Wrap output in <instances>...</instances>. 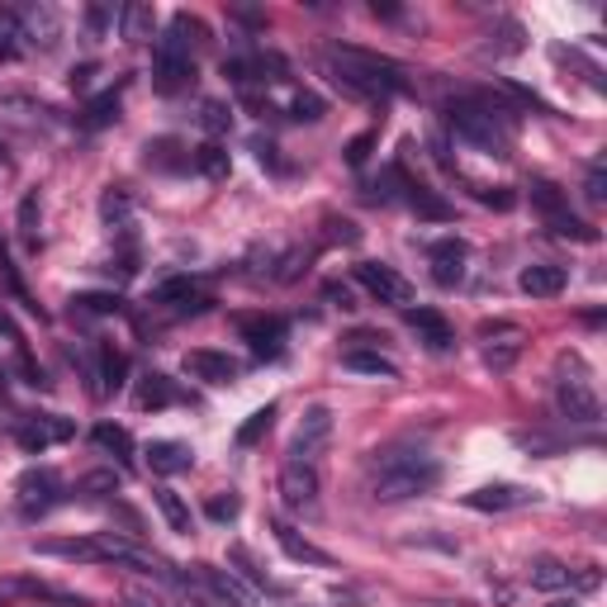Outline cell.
Wrapping results in <instances>:
<instances>
[{
  "mask_svg": "<svg viewBox=\"0 0 607 607\" xmlns=\"http://www.w3.org/2000/svg\"><path fill=\"white\" fill-rule=\"evenodd\" d=\"M324 71L342 96L366 100V105H385V100L414 91V77H408L404 62L385 58V52H370V48H356V43H328Z\"/></svg>",
  "mask_w": 607,
  "mask_h": 607,
  "instance_id": "obj_1",
  "label": "cell"
},
{
  "mask_svg": "<svg viewBox=\"0 0 607 607\" xmlns=\"http://www.w3.org/2000/svg\"><path fill=\"white\" fill-rule=\"evenodd\" d=\"M441 485V460L418 441H389L366 460V494L375 504H408Z\"/></svg>",
  "mask_w": 607,
  "mask_h": 607,
  "instance_id": "obj_2",
  "label": "cell"
},
{
  "mask_svg": "<svg viewBox=\"0 0 607 607\" xmlns=\"http://www.w3.org/2000/svg\"><path fill=\"white\" fill-rule=\"evenodd\" d=\"M446 123H451V133L460 142H470V148L489 152V157H508L513 148V123H517V110L508 100H494V96H460L446 105Z\"/></svg>",
  "mask_w": 607,
  "mask_h": 607,
  "instance_id": "obj_3",
  "label": "cell"
},
{
  "mask_svg": "<svg viewBox=\"0 0 607 607\" xmlns=\"http://www.w3.org/2000/svg\"><path fill=\"white\" fill-rule=\"evenodd\" d=\"M556 408H560V418L579 422V427L603 422V399L579 351H560V361H556Z\"/></svg>",
  "mask_w": 607,
  "mask_h": 607,
  "instance_id": "obj_4",
  "label": "cell"
},
{
  "mask_svg": "<svg viewBox=\"0 0 607 607\" xmlns=\"http://www.w3.org/2000/svg\"><path fill=\"white\" fill-rule=\"evenodd\" d=\"M190 81H195L190 39H181L176 29H167L162 39H157V52H152V86L162 96H176V91H186Z\"/></svg>",
  "mask_w": 607,
  "mask_h": 607,
  "instance_id": "obj_5",
  "label": "cell"
},
{
  "mask_svg": "<svg viewBox=\"0 0 607 607\" xmlns=\"http://www.w3.org/2000/svg\"><path fill=\"white\" fill-rule=\"evenodd\" d=\"M356 285L375 299V304H399V309H408L414 304V285H408L395 266H385V261H356Z\"/></svg>",
  "mask_w": 607,
  "mask_h": 607,
  "instance_id": "obj_6",
  "label": "cell"
},
{
  "mask_svg": "<svg viewBox=\"0 0 607 607\" xmlns=\"http://www.w3.org/2000/svg\"><path fill=\"white\" fill-rule=\"evenodd\" d=\"M233 328H238V337L247 347H252V356L257 361H276V356L285 351V318H276V314H238L233 318Z\"/></svg>",
  "mask_w": 607,
  "mask_h": 607,
  "instance_id": "obj_7",
  "label": "cell"
},
{
  "mask_svg": "<svg viewBox=\"0 0 607 607\" xmlns=\"http://www.w3.org/2000/svg\"><path fill=\"white\" fill-rule=\"evenodd\" d=\"M14 494H20V513L33 523V517H43L48 508L62 504V479H58V470L33 466V470H24L20 479H14Z\"/></svg>",
  "mask_w": 607,
  "mask_h": 607,
  "instance_id": "obj_8",
  "label": "cell"
},
{
  "mask_svg": "<svg viewBox=\"0 0 607 607\" xmlns=\"http://www.w3.org/2000/svg\"><path fill=\"white\" fill-rule=\"evenodd\" d=\"M280 504L290 513H314L318 494H324V479H318V466H304V460H285L280 466Z\"/></svg>",
  "mask_w": 607,
  "mask_h": 607,
  "instance_id": "obj_9",
  "label": "cell"
},
{
  "mask_svg": "<svg viewBox=\"0 0 607 607\" xmlns=\"http://www.w3.org/2000/svg\"><path fill=\"white\" fill-rule=\"evenodd\" d=\"M460 504L475 508V513H517V508H537L541 494L527 489V485H508V479H498V485H479L470 494H460Z\"/></svg>",
  "mask_w": 607,
  "mask_h": 607,
  "instance_id": "obj_10",
  "label": "cell"
},
{
  "mask_svg": "<svg viewBox=\"0 0 607 607\" xmlns=\"http://www.w3.org/2000/svg\"><path fill=\"white\" fill-rule=\"evenodd\" d=\"M223 77H233L247 91L252 86H280V81H290V62L276 58V52H252V58H228Z\"/></svg>",
  "mask_w": 607,
  "mask_h": 607,
  "instance_id": "obj_11",
  "label": "cell"
},
{
  "mask_svg": "<svg viewBox=\"0 0 607 607\" xmlns=\"http://www.w3.org/2000/svg\"><path fill=\"white\" fill-rule=\"evenodd\" d=\"M328 437H332V414L324 404H314L309 414H304L299 432L290 437V460H304V466H318V456L328 451Z\"/></svg>",
  "mask_w": 607,
  "mask_h": 607,
  "instance_id": "obj_12",
  "label": "cell"
},
{
  "mask_svg": "<svg viewBox=\"0 0 607 607\" xmlns=\"http://www.w3.org/2000/svg\"><path fill=\"white\" fill-rule=\"evenodd\" d=\"M71 437H77V427L58 414H33V418H20V427H14V441L29 456H43L52 441H71Z\"/></svg>",
  "mask_w": 607,
  "mask_h": 607,
  "instance_id": "obj_13",
  "label": "cell"
},
{
  "mask_svg": "<svg viewBox=\"0 0 607 607\" xmlns=\"http://www.w3.org/2000/svg\"><path fill=\"white\" fill-rule=\"evenodd\" d=\"M479 337H485V366L494 375H508L527 342L523 328H513V324H479Z\"/></svg>",
  "mask_w": 607,
  "mask_h": 607,
  "instance_id": "obj_14",
  "label": "cell"
},
{
  "mask_svg": "<svg viewBox=\"0 0 607 607\" xmlns=\"http://www.w3.org/2000/svg\"><path fill=\"white\" fill-rule=\"evenodd\" d=\"M181 370L190 375V380H205V385H233L242 366L233 361L228 351H213V347H195L181 356Z\"/></svg>",
  "mask_w": 607,
  "mask_h": 607,
  "instance_id": "obj_15",
  "label": "cell"
},
{
  "mask_svg": "<svg viewBox=\"0 0 607 607\" xmlns=\"http://www.w3.org/2000/svg\"><path fill=\"white\" fill-rule=\"evenodd\" d=\"M466 261H470L466 238H441L427 247V266H432V280L441 290H456V285L466 280Z\"/></svg>",
  "mask_w": 607,
  "mask_h": 607,
  "instance_id": "obj_16",
  "label": "cell"
},
{
  "mask_svg": "<svg viewBox=\"0 0 607 607\" xmlns=\"http://www.w3.org/2000/svg\"><path fill=\"white\" fill-rule=\"evenodd\" d=\"M195 575H200V584L209 588L213 598H219L223 607H257V588H247L233 569H219V565H195Z\"/></svg>",
  "mask_w": 607,
  "mask_h": 607,
  "instance_id": "obj_17",
  "label": "cell"
},
{
  "mask_svg": "<svg viewBox=\"0 0 607 607\" xmlns=\"http://www.w3.org/2000/svg\"><path fill=\"white\" fill-rule=\"evenodd\" d=\"M148 304H157V309H176V314H205L209 295H200V285H195L190 276H176V280L157 285V290L148 295Z\"/></svg>",
  "mask_w": 607,
  "mask_h": 607,
  "instance_id": "obj_18",
  "label": "cell"
},
{
  "mask_svg": "<svg viewBox=\"0 0 607 607\" xmlns=\"http://www.w3.org/2000/svg\"><path fill=\"white\" fill-rule=\"evenodd\" d=\"M271 537H276V546H280L295 565H318V569H332V565H337L324 546H314L309 537H299V531L285 523V517H271Z\"/></svg>",
  "mask_w": 607,
  "mask_h": 607,
  "instance_id": "obj_19",
  "label": "cell"
},
{
  "mask_svg": "<svg viewBox=\"0 0 607 607\" xmlns=\"http://www.w3.org/2000/svg\"><path fill=\"white\" fill-rule=\"evenodd\" d=\"M404 318H408V328L418 332V342L427 347V351H451L456 347V328L446 324V318L437 314V309H404Z\"/></svg>",
  "mask_w": 607,
  "mask_h": 607,
  "instance_id": "obj_20",
  "label": "cell"
},
{
  "mask_svg": "<svg viewBox=\"0 0 607 607\" xmlns=\"http://www.w3.org/2000/svg\"><path fill=\"white\" fill-rule=\"evenodd\" d=\"M10 10H14V20H20V33H24V39L43 43V48L58 43L62 20H58V10H52V6H10Z\"/></svg>",
  "mask_w": 607,
  "mask_h": 607,
  "instance_id": "obj_21",
  "label": "cell"
},
{
  "mask_svg": "<svg viewBox=\"0 0 607 607\" xmlns=\"http://www.w3.org/2000/svg\"><path fill=\"white\" fill-rule=\"evenodd\" d=\"M517 285H523V295H531V299H556L569 285V271L565 266H550V261H531V266H523Z\"/></svg>",
  "mask_w": 607,
  "mask_h": 607,
  "instance_id": "obj_22",
  "label": "cell"
},
{
  "mask_svg": "<svg viewBox=\"0 0 607 607\" xmlns=\"http://www.w3.org/2000/svg\"><path fill=\"white\" fill-rule=\"evenodd\" d=\"M399 190H404V200H408V209L418 213V219H432V223H446V219H456V209L441 200V195L432 190V186H422V181H414V176H404L399 181Z\"/></svg>",
  "mask_w": 607,
  "mask_h": 607,
  "instance_id": "obj_23",
  "label": "cell"
},
{
  "mask_svg": "<svg viewBox=\"0 0 607 607\" xmlns=\"http://www.w3.org/2000/svg\"><path fill=\"white\" fill-rule=\"evenodd\" d=\"M39 556H58V560H77V565H105L100 537H67V541H33Z\"/></svg>",
  "mask_w": 607,
  "mask_h": 607,
  "instance_id": "obj_24",
  "label": "cell"
},
{
  "mask_svg": "<svg viewBox=\"0 0 607 607\" xmlns=\"http://www.w3.org/2000/svg\"><path fill=\"white\" fill-rule=\"evenodd\" d=\"M119 39L123 43H152V33H157V14L152 6H138V0H129V6H119Z\"/></svg>",
  "mask_w": 607,
  "mask_h": 607,
  "instance_id": "obj_25",
  "label": "cell"
},
{
  "mask_svg": "<svg viewBox=\"0 0 607 607\" xmlns=\"http://www.w3.org/2000/svg\"><path fill=\"white\" fill-rule=\"evenodd\" d=\"M148 466L157 475H186L195 466V456L186 441H148Z\"/></svg>",
  "mask_w": 607,
  "mask_h": 607,
  "instance_id": "obj_26",
  "label": "cell"
},
{
  "mask_svg": "<svg viewBox=\"0 0 607 607\" xmlns=\"http://www.w3.org/2000/svg\"><path fill=\"white\" fill-rule=\"evenodd\" d=\"M176 399H181V395H176V385L167 380L162 370L142 375V380H138V395H133V404L142 408V414H157V408H171Z\"/></svg>",
  "mask_w": 607,
  "mask_h": 607,
  "instance_id": "obj_27",
  "label": "cell"
},
{
  "mask_svg": "<svg viewBox=\"0 0 607 607\" xmlns=\"http://www.w3.org/2000/svg\"><path fill=\"white\" fill-rule=\"evenodd\" d=\"M100 223L105 228H119V233H129V228H133V195L119 190V186L105 190L100 195Z\"/></svg>",
  "mask_w": 607,
  "mask_h": 607,
  "instance_id": "obj_28",
  "label": "cell"
},
{
  "mask_svg": "<svg viewBox=\"0 0 607 607\" xmlns=\"http://www.w3.org/2000/svg\"><path fill=\"white\" fill-rule=\"evenodd\" d=\"M142 152H148V167H157V171H186L190 167V148L181 138H152Z\"/></svg>",
  "mask_w": 607,
  "mask_h": 607,
  "instance_id": "obj_29",
  "label": "cell"
},
{
  "mask_svg": "<svg viewBox=\"0 0 607 607\" xmlns=\"http://www.w3.org/2000/svg\"><path fill=\"white\" fill-rule=\"evenodd\" d=\"M190 167L209 176V181H228V171H233V157L219 142H200V148H190Z\"/></svg>",
  "mask_w": 607,
  "mask_h": 607,
  "instance_id": "obj_30",
  "label": "cell"
},
{
  "mask_svg": "<svg viewBox=\"0 0 607 607\" xmlns=\"http://www.w3.org/2000/svg\"><path fill=\"white\" fill-rule=\"evenodd\" d=\"M91 441L100 446L105 456H115L129 466V456H133V437H129V427H119V422H96L91 427Z\"/></svg>",
  "mask_w": 607,
  "mask_h": 607,
  "instance_id": "obj_31",
  "label": "cell"
},
{
  "mask_svg": "<svg viewBox=\"0 0 607 607\" xmlns=\"http://www.w3.org/2000/svg\"><path fill=\"white\" fill-rule=\"evenodd\" d=\"M527 190H531V205L541 209L546 223H556V219H565V213H569V195L556 181H531Z\"/></svg>",
  "mask_w": 607,
  "mask_h": 607,
  "instance_id": "obj_32",
  "label": "cell"
},
{
  "mask_svg": "<svg viewBox=\"0 0 607 607\" xmlns=\"http://www.w3.org/2000/svg\"><path fill=\"white\" fill-rule=\"evenodd\" d=\"M71 314L115 318V314H123V299H119L115 290H86V295H71Z\"/></svg>",
  "mask_w": 607,
  "mask_h": 607,
  "instance_id": "obj_33",
  "label": "cell"
},
{
  "mask_svg": "<svg viewBox=\"0 0 607 607\" xmlns=\"http://www.w3.org/2000/svg\"><path fill=\"white\" fill-rule=\"evenodd\" d=\"M342 366L347 370H356V375H380V380H399V366L389 361V356H380V351H347L342 356Z\"/></svg>",
  "mask_w": 607,
  "mask_h": 607,
  "instance_id": "obj_34",
  "label": "cell"
},
{
  "mask_svg": "<svg viewBox=\"0 0 607 607\" xmlns=\"http://www.w3.org/2000/svg\"><path fill=\"white\" fill-rule=\"evenodd\" d=\"M119 100H123V86H115V91H105L96 96L91 105H86V115H81V129H105V123H115L119 119Z\"/></svg>",
  "mask_w": 607,
  "mask_h": 607,
  "instance_id": "obj_35",
  "label": "cell"
},
{
  "mask_svg": "<svg viewBox=\"0 0 607 607\" xmlns=\"http://www.w3.org/2000/svg\"><path fill=\"white\" fill-rule=\"evenodd\" d=\"M152 504L162 508V517H167V527L171 531H181V537H190V504L181 494H171V489H152Z\"/></svg>",
  "mask_w": 607,
  "mask_h": 607,
  "instance_id": "obj_36",
  "label": "cell"
},
{
  "mask_svg": "<svg viewBox=\"0 0 607 607\" xmlns=\"http://www.w3.org/2000/svg\"><path fill=\"white\" fill-rule=\"evenodd\" d=\"M527 579H531V588H546V594H556V588H565V584H569V569H565L560 560L541 556V560H531Z\"/></svg>",
  "mask_w": 607,
  "mask_h": 607,
  "instance_id": "obj_37",
  "label": "cell"
},
{
  "mask_svg": "<svg viewBox=\"0 0 607 607\" xmlns=\"http://www.w3.org/2000/svg\"><path fill=\"white\" fill-rule=\"evenodd\" d=\"M285 115H290L295 123H318L328 115V105H324V96H314V91H295L290 100H285Z\"/></svg>",
  "mask_w": 607,
  "mask_h": 607,
  "instance_id": "obj_38",
  "label": "cell"
},
{
  "mask_svg": "<svg viewBox=\"0 0 607 607\" xmlns=\"http://www.w3.org/2000/svg\"><path fill=\"white\" fill-rule=\"evenodd\" d=\"M276 414H280V408L276 404H261L257 408V414L252 418H247L242 427H238V446H257L266 432H271V422H276Z\"/></svg>",
  "mask_w": 607,
  "mask_h": 607,
  "instance_id": "obj_39",
  "label": "cell"
},
{
  "mask_svg": "<svg viewBox=\"0 0 607 607\" xmlns=\"http://www.w3.org/2000/svg\"><path fill=\"white\" fill-rule=\"evenodd\" d=\"M100 361H105V375H100V395H119L123 389V370H129V361H123V351L115 347H100Z\"/></svg>",
  "mask_w": 607,
  "mask_h": 607,
  "instance_id": "obj_40",
  "label": "cell"
},
{
  "mask_svg": "<svg viewBox=\"0 0 607 607\" xmlns=\"http://www.w3.org/2000/svg\"><path fill=\"white\" fill-rule=\"evenodd\" d=\"M20 238L29 252H39V195H24L20 200Z\"/></svg>",
  "mask_w": 607,
  "mask_h": 607,
  "instance_id": "obj_41",
  "label": "cell"
},
{
  "mask_svg": "<svg viewBox=\"0 0 607 607\" xmlns=\"http://www.w3.org/2000/svg\"><path fill=\"white\" fill-rule=\"evenodd\" d=\"M200 123H205V133L219 138V133H228V123H233V110H228L223 100H205L200 105Z\"/></svg>",
  "mask_w": 607,
  "mask_h": 607,
  "instance_id": "obj_42",
  "label": "cell"
},
{
  "mask_svg": "<svg viewBox=\"0 0 607 607\" xmlns=\"http://www.w3.org/2000/svg\"><path fill=\"white\" fill-rule=\"evenodd\" d=\"M228 560L242 569V579L252 584V588H271V579H266L261 569H257V560H252V550H247V546H228Z\"/></svg>",
  "mask_w": 607,
  "mask_h": 607,
  "instance_id": "obj_43",
  "label": "cell"
},
{
  "mask_svg": "<svg viewBox=\"0 0 607 607\" xmlns=\"http://www.w3.org/2000/svg\"><path fill=\"white\" fill-rule=\"evenodd\" d=\"M205 513L213 517V523H238V513H242V498H238V494H213L209 504H205Z\"/></svg>",
  "mask_w": 607,
  "mask_h": 607,
  "instance_id": "obj_44",
  "label": "cell"
},
{
  "mask_svg": "<svg viewBox=\"0 0 607 607\" xmlns=\"http://www.w3.org/2000/svg\"><path fill=\"white\" fill-rule=\"evenodd\" d=\"M584 195H588V200H594V205H603V200H607V162H603V157H594V162H588Z\"/></svg>",
  "mask_w": 607,
  "mask_h": 607,
  "instance_id": "obj_45",
  "label": "cell"
},
{
  "mask_svg": "<svg viewBox=\"0 0 607 607\" xmlns=\"http://www.w3.org/2000/svg\"><path fill=\"white\" fill-rule=\"evenodd\" d=\"M475 200H479V205H489V209H498V213H508V209L517 205V195L504 190V186H494V190H489V186H475Z\"/></svg>",
  "mask_w": 607,
  "mask_h": 607,
  "instance_id": "obj_46",
  "label": "cell"
},
{
  "mask_svg": "<svg viewBox=\"0 0 607 607\" xmlns=\"http://www.w3.org/2000/svg\"><path fill=\"white\" fill-rule=\"evenodd\" d=\"M375 138H380V133L370 129V133H361V138H351V142H347L342 152H347V162H351V167H366V157H370V148H375Z\"/></svg>",
  "mask_w": 607,
  "mask_h": 607,
  "instance_id": "obj_47",
  "label": "cell"
},
{
  "mask_svg": "<svg viewBox=\"0 0 607 607\" xmlns=\"http://www.w3.org/2000/svg\"><path fill=\"white\" fill-rule=\"evenodd\" d=\"M81 489H96V494H115V489H119V475H115V470H96V475H86V479H81Z\"/></svg>",
  "mask_w": 607,
  "mask_h": 607,
  "instance_id": "obj_48",
  "label": "cell"
},
{
  "mask_svg": "<svg viewBox=\"0 0 607 607\" xmlns=\"http://www.w3.org/2000/svg\"><path fill=\"white\" fill-rule=\"evenodd\" d=\"M324 295L337 304V309H356V299H351V290H347V285H337V280H328L324 285Z\"/></svg>",
  "mask_w": 607,
  "mask_h": 607,
  "instance_id": "obj_49",
  "label": "cell"
},
{
  "mask_svg": "<svg viewBox=\"0 0 607 607\" xmlns=\"http://www.w3.org/2000/svg\"><path fill=\"white\" fill-rule=\"evenodd\" d=\"M110 20H115V10H105V6L86 10V29H91V33H105V24H110Z\"/></svg>",
  "mask_w": 607,
  "mask_h": 607,
  "instance_id": "obj_50",
  "label": "cell"
},
{
  "mask_svg": "<svg viewBox=\"0 0 607 607\" xmlns=\"http://www.w3.org/2000/svg\"><path fill=\"white\" fill-rule=\"evenodd\" d=\"M43 607H81V598H58V603H43Z\"/></svg>",
  "mask_w": 607,
  "mask_h": 607,
  "instance_id": "obj_51",
  "label": "cell"
},
{
  "mask_svg": "<svg viewBox=\"0 0 607 607\" xmlns=\"http://www.w3.org/2000/svg\"><path fill=\"white\" fill-rule=\"evenodd\" d=\"M546 607H579L575 598H556V603H546Z\"/></svg>",
  "mask_w": 607,
  "mask_h": 607,
  "instance_id": "obj_52",
  "label": "cell"
},
{
  "mask_svg": "<svg viewBox=\"0 0 607 607\" xmlns=\"http://www.w3.org/2000/svg\"><path fill=\"white\" fill-rule=\"evenodd\" d=\"M0 167H10V152H6V142H0Z\"/></svg>",
  "mask_w": 607,
  "mask_h": 607,
  "instance_id": "obj_53",
  "label": "cell"
},
{
  "mask_svg": "<svg viewBox=\"0 0 607 607\" xmlns=\"http://www.w3.org/2000/svg\"><path fill=\"white\" fill-rule=\"evenodd\" d=\"M123 607H142V603H138V598H129V603H123Z\"/></svg>",
  "mask_w": 607,
  "mask_h": 607,
  "instance_id": "obj_54",
  "label": "cell"
}]
</instances>
